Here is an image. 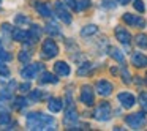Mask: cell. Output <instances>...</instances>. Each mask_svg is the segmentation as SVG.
<instances>
[{"instance_id":"obj_29","label":"cell","mask_w":147,"mask_h":131,"mask_svg":"<svg viewBox=\"0 0 147 131\" xmlns=\"http://www.w3.org/2000/svg\"><path fill=\"white\" fill-rule=\"evenodd\" d=\"M14 22H16L18 26H26V24H30V19L27 16H24V14H18Z\"/></svg>"},{"instance_id":"obj_10","label":"cell","mask_w":147,"mask_h":131,"mask_svg":"<svg viewBox=\"0 0 147 131\" xmlns=\"http://www.w3.org/2000/svg\"><path fill=\"white\" fill-rule=\"evenodd\" d=\"M117 99H119V103L122 104V107H125V109H131L134 104H136V98H134V96L131 95L130 92H122V93H119V95H117Z\"/></svg>"},{"instance_id":"obj_15","label":"cell","mask_w":147,"mask_h":131,"mask_svg":"<svg viewBox=\"0 0 147 131\" xmlns=\"http://www.w3.org/2000/svg\"><path fill=\"white\" fill-rule=\"evenodd\" d=\"M35 10L38 11V14H41L43 17H52L51 7H49L48 3H45V2H38V3H35Z\"/></svg>"},{"instance_id":"obj_39","label":"cell","mask_w":147,"mask_h":131,"mask_svg":"<svg viewBox=\"0 0 147 131\" xmlns=\"http://www.w3.org/2000/svg\"><path fill=\"white\" fill-rule=\"evenodd\" d=\"M101 5L106 7V8H115V3L111 2V0H101Z\"/></svg>"},{"instance_id":"obj_42","label":"cell","mask_w":147,"mask_h":131,"mask_svg":"<svg viewBox=\"0 0 147 131\" xmlns=\"http://www.w3.org/2000/svg\"><path fill=\"white\" fill-rule=\"evenodd\" d=\"M0 51H2V40H0Z\"/></svg>"},{"instance_id":"obj_14","label":"cell","mask_w":147,"mask_h":131,"mask_svg":"<svg viewBox=\"0 0 147 131\" xmlns=\"http://www.w3.org/2000/svg\"><path fill=\"white\" fill-rule=\"evenodd\" d=\"M54 71H55L57 76H70V73H71L70 65H68L67 62H55Z\"/></svg>"},{"instance_id":"obj_25","label":"cell","mask_w":147,"mask_h":131,"mask_svg":"<svg viewBox=\"0 0 147 131\" xmlns=\"http://www.w3.org/2000/svg\"><path fill=\"white\" fill-rule=\"evenodd\" d=\"M136 44L141 49H147V35H138L136 36Z\"/></svg>"},{"instance_id":"obj_20","label":"cell","mask_w":147,"mask_h":131,"mask_svg":"<svg viewBox=\"0 0 147 131\" xmlns=\"http://www.w3.org/2000/svg\"><path fill=\"white\" fill-rule=\"evenodd\" d=\"M96 32H98V27H96L95 24H89V26L82 27L81 35H82V36H92V35H95Z\"/></svg>"},{"instance_id":"obj_7","label":"cell","mask_w":147,"mask_h":131,"mask_svg":"<svg viewBox=\"0 0 147 131\" xmlns=\"http://www.w3.org/2000/svg\"><path fill=\"white\" fill-rule=\"evenodd\" d=\"M54 11H55V14H57V17L63 24H71V14L68 13V10L65 8V2L57 0L54 3Z\"/></svg>"},{"instance_id":"obj_22","label":"cell","mask_w":147,"mask_h":131,"mask_svg":"<svg viewBox=\"0 0 147 131\" xmlns=\"http://www.w3.org/2000/svg\"><path fill=\"white\" fill-rule=\"evenodd\" d=\"M90 70H92V63H90V62H84V63L78 68V76H86V74H89Z\"/></svg>"},{"instance_id":"obj_28","label":"cell","mask_w":147,"mask_h":131,"mask_svg":"<svg viewBox=\"0 0 147 131\" xmlns=\"http://www.w3.org/2000/svg\"><path fill=\"white\" fill-rule=\"evenodd\" d=\"M11 120V115L7 111H0V125H8Z\"/></svg>"},{"instance_id":"obj_2","label":"cell","mask_w":147,"mask_h":131,"mask_svg":"<svg viewBox=\"0 0 147 131\" xmlns=\"http://www.w3.org/2000/svg\"><path fill=\"white\" fill-rule=\"evenodd\" d=\"M111 115H112V109H111V104L108 101H101L96 106L95 112H93V117L98 122H108L111 118Z\"/></svg>"},{"instance_id":"obj_11","label":"cell","mask_w":147,"mask_h":131,"mask_svg":"<svg viewBox=\"0 0 147 131\" xmlns=\"http://www.w3.org/2000/svg\"><path fill=\"white\" fill-rule=\"evenodd\" d=\"M95 89H96V92H98V95H101V96H109V95L112 93V90H114V87H112V84L109 82V81L101 79V81H98V82H96Z\"/></svg>"},{"instance_id":"obj_38","label":"cell","mask_w":147,"mask_h":131,"mask_svg":"<svg viewBox=\"0 0 147 131\" xmlns=\"http://www.w3.org/2000/svg\"><path fill=\"white\" fill-rule=\"evenodd\" d=\"M19 90L22 93H26V92H30V84L29 82H24V84H21L19 85Z\"/></svg>"},{"instance_id":"obj_30","label":"cell","mask_w":147,"mask_h":131,"mask_svg":"<svg viewBox=\"0 0 147 131\" xmlns=\"http://www.w3.org/2000/svg\"><path fill=\"white\" fill-rule=\"evenodd\" d=\"M139 104L144 112H147V92H142L139 95Z\"/></svg>"},{"instance_id":"obj_23","label":"cell","mask_w":147,"mask_h":131,"mask_svg":"<svg viewBox=\"0 0 147 131\" xmlns=\"http://www.w3.org/2000/svg\"><path fill=\"white\" fill-rule=\"evenodd\" d=\"M46 96V93L43 92V90H30V99L32 101H41L43 98Z\"/></svg>"},{"instance_id":"obj_5","label":"cell","mask_w":147,"mask_h":131,"mask_svg":"<svg viewBox=\"0 0 147 131\" xmlns=\"http://www.w3.org/2000/svg\"><path fill=\"white\" fill-rule=\"evenodd\" d=\"M41 54H43V57H45V58H54L55 55L59 54L57 43H55L52 38L45 40V43H43V46H41Z\"/></svg>"},{"instance_id":"obj_6","label":"cell","mask_w":147,"mask_h":131,"mask_svg":"<svg viewBox=\"0 0 147 131\" xmlns=\"http://www.w3.org/2000/svg\"><path fill=\"white\" fill-rule=\"evenodd\" d=\"M63 123L65 126H68V130H78V111L74 106H70V107L65 109V115H63Z\"/></svg>"},{"instance_id":"obj_37","label":"cell","mask_w":147,"mask_h":131,"mask_svg":"<svg viewBox=\"0 0 147 131\" xmlns=\"http://www.w3.org/2000/svg\"><path fill=\"white\" fill-rule=\"evenodd\" d=\"M122 79H123V82H127V84L131 81V77H130V73H128V71L125 70V68L122 70Z\"/></svg>"},{"instance_id":"obj_3","label":"cell","mask_w":147,"mask_h":131,"mask_svg":"<svg viewBox=\"0 0 147 131\" xmlns=\"http://www.w3.org/2000/svg\"><path fill=\"white\" fill-rule=\"evenodd\" d=\"M125 123L131 128V130H141L146 126V115L142 112H136V114H130L125 117Z\"/></svg>"},{"instance_id":"obj_24","label":"cell","mask_w":147,"mask_h":131,"mask_svg":"<svg viewBox=\"0 0 147 131\" xmlns=\"http://www.w3.org/2000/svg\"><path fill=\"white\" fill-rule=\"evenodd\" d=\"M27 104H29V99L24 98V96H18V98H14V107L16 109H22V107H26Z\"/></svg>"},{"instance_id":"obj_33","label":"cell","mask_w":147,"mask_h":131,"mask_svg":"<svg viewBox=\"0 0 147 131\" xmlns=\"http://www.w3.org/2000/svg\"><path fill=\"white\" fill-rule=\"evenodd\" d=\"M133 7H134V10H138L139 13H144V11H146V7H144V2H142V0H134V2H133Z\"/></svg>"},{"instance_id":"obj_41","label":"cell","mask_w":147,"mask_h":131,"mask_svg":"<svg viewBox=\"0 0 147 131\" xmlns=\"http://www.w3.org/2000/svg\"><path fill=\"white\" fill-rule=\"evenodd\" d=\"M115 2H119L120 5H127L128 2H130V0H115Z\"/></svg>"},{"instance_id":"obj_36","label":"cell","mask_w":147,"mask_h":131,"mask_svg":"<svg viewBox=\"0 0 147 131\" xmlns=\"http://www.w3.org/2000/svg\"><path fill=\"white\" fill-rule=\"evenodd\" d=\"M10 98H11V93L8 92L7 89L0 90V99H10Z\"/></svg>"},{"instance_id":"obj_44","label":"cell","mask_w":147,"mask_h":131,"mask_svg":"<svg viewBox=\"0 0 147 131\" xmlns=\"http://www.w3.org/2000/svg\"><path fill=\"white\" fill-rule=\"evenodd\" d=\"M0 2H2V0H0Z\"/></svg>"},{"instance_id":"obj_19","label":"cell","mask_w":147,"mask_h":131,"mask_svg":"<svg viewBox=\"0 0 147 131\" xmlns=\"http://www.w3.org/2000/svg\"><path fill=\"white\" fill-rule=\"evenodd\" d=\"M40 82H41V84H57L59 82V77H55L54 74L45 71V73L41 74V77H40Z\"/></svg>"},{"instance_id":"obj_26","label":"cell","mask_w":147,"mask_h":131,"mask_svg":"<svg viewBox=\"0 0 147 131\" xmlns=\"http://www.w3.org/2000/svg\"><path fill=\"white\" fill-rule=\"evenodd\" d=\"M0 77H10V70L5 65V60L0 58Z\"/></svg>"},{"instance_id":"obj_17","label":"cell","mask_w":147,"mask_h":131,"mask_svg":"<svg viewBox=\"0 0 147 131\" xmlns=\"http://www.w3.org/2000/svg\"><path fill=\"white\" fill-rule=\"evenodd\" d=\"M62 106H63V103H62L60 98H55V96L49 98V101H48V109L52 112V114H57V112H60V111H62Z\"/></svg>"},{"instance_id":"obj_1","label":"cell","mask_w":147,"mask_h":131,"mask_svg":"<svg viewBox=\"0 0 147 131\" xmlns=\"http://www.w3.org/2000/svg\"><path fill=\"white\" fill-rule=\"evenodd\" d=\"M26 123L27 128L32 131L35 130H55L57 125H55V118L51 115H46L43 112H30L26 117Z\"/></svg>"},{"instance_id":"obj_21","label":"cell","mask_w":147,"mask_h":131,"mask_svg":"<svg viewBox=\"0 0 147 131\" xmlns=\"http://www.w3.org/2000/svg\"><path fill=\"white\" fill-rule=\"evenodd\" d=\"M109 55H111L114 60L123 63V54H122V51H119L117 48H111V49H109Z\"/></svg>"},{"instance_id":"obj_16","label":"cell","mask_w":147,"mask_h":131,"mask_svg":"<svg viewBox=\"0 0 147 131\" xmlns=\"http://www.w3.org/2000/svg\"><path fill=\"white\" fill-rule=\"evenodd\" d=\"M27 33H29V40H27V41H29V43H35L36 40L40 38V35H41V29H40V26H36V24H30Z\"/></svg>"},{"instance_id":"obj_35","label":"cell","mask_w":147,"mask_h":131,"mask_svg":"<svg viewBox=\"0 0 147 131\" xmlns=\"http://www.w3.org/2000/svg\"><path fill=\"white\" fill-rule=\"evenodd\" d=\"M78 3H79V11H82L87 7H90V0H78Z\"/></svg>"},{"instance_id":"obj_13","label":"cell","mask_w":147,"mask_h":131,"mask_svg":"<svg viewBox=\"0 0 147 131\" xmlns=\"http://www.w3.org/2000/svg\"><path fill=\"white\" fill-rule=\"evenodd\" d=\"M131 63L136 68H146L147 67V57L142 52H133L131 54Z\"/></svg>"},{"instance_id":"obj_8","label":"cell","mask_w":147,"mask_h":131,"mask_svg":"<svg viewBox=\"0 0 147 131\" xmlns=\"http://www.w3.org/2000/svg\"><path fill=\"white\" fill-rule=\"evenodd\" d=\"M122 19H123V22L128 24L130 27H136V29H144V27H146V19L138 16V14L125 13L123 16H122Z\"/></svg>"},{"instance_id":"obj_12","label":"cell","mask_w":147,"mask_h":131,"mask_svg":"<svg viewBox=\"0 0 147 131\" xmlns=\"http://www.w3.org/2000/svg\"><path fill=\"white\" fill-rule=\"evenodd\" d=\"M115 38H117L123 46H130V43H131L130 32H128L127 29H123V27H120V26L115 27Z\"/></svg>"},{"instance_id":"obj_27","label":"cell","mask_w":147,"mask_h":131,"mask_svg":"<svg viewBox=\"0 0 147 131\" xmlns=\"http://www.w3.org/2000/svg\"><path fill=\"white\" fill-rule=\"evenodd\" d=\"M18 58H19L21 63L27 65V63L30 62V52H27V51H21V52H19V55H18Z\"/></svg>"},{"instance_id":"obj_32","label":"cell","mask_w":147,"mask_h":131,"mask_svg":"<svg viewBox=\"0 0 147 131\" xmlns=\"http://www.w3.org/2000/svg\"><path fill=\"white\" fill-rule=\"evenodd\" d=\"M65 5L70 7L73 11H79V3H78V0H63Z\"/></svg>"},{"instance_id":"obj_4","label":"cell","mask_w":147,"mask_h":131,"mask_svg":"<svg viewBox=\"0 0 147 131\" xmlns=\"http://www.w3.org/2000/svg\"><path fill=\"white\" fill-rule=\"evenodd\" d=\"M45 70V65L43 63H32V65H27L26 68H22L21 70V77H24V79L30 81V79H35L36 76H38L40 71Z\"/></svg>"},{"instance_id":"obj_9","label":"cell","mask_w":147,"mask_h":131,"mask_svg":"<svg viewBox=\"0 0 147 131\" xmlns=\"http://www.w3.org/2000/svg\"><path fill=\"white\" fill-rule=\"evenodd\" d=\"M81 103H84L86 106H93L95 103V95H93V90L90 85H82L81 89Z\"/></svg>"},{"instance_id":"obj_43","label":"cell","mask_w":147,"mask_h":131,"mask_svg":"<svg viewBox=\"0 0 147 131\" xmlns=\"http://www.w3.org/2000/svg\"><path fill=\"white\" fill-rule=\"evenodd\" d=\"M0 109H2V103H0Z\"/></svg>"},{"instance_id":"obj_40","label":"cell","mask_w":147,"mask_h":131,"mask_svg":"<svg viewBox=\"0 0 147 131\" xmlns=\"http://www.w3.org/2000/svg\"><path fill=\"white\" fill-rule=\"evenodd\" d=\"M2 30H3V33H7V35L11 36V32H13V29L10 27V24H3V26H2Z\"/></svg>"},{"instance_id":"obj_34","label":"cell","mask_w":147,"mask_h":131,"mask_svg":"<svg viewBox=\"0 0 147 131\" xmlns=\"http://www.w3.org/2000/svg\"><path fill=\"white\" fill-rule=\"evenodd\" d=\"M0 58H2V60H5V62H10L11 58H13V55H11L10 52H7V51H3V49H2V51H0Z\"/></svg>"},{"instance_id":"obj_18","label":"cell","mask_w":147,"mask_h":131,"mask_svg":"<svg viewBox=\"0 0 147 131\" xmlns=\"http://www.w3.org/2000/svg\"><path fill=\"white\" fill-rule=\"evenodd\" d=\"M11 38H13L14 41L22 43V41H27V40H29V33H27L26 30L16 27V29H13V32H11Z\"/></svg>"},{"instance_id":"obj_31","label":"cell","mask_w":147,"mask_h":131,"mask_svg":"<svg viewBox=\"0 0 147 131\" xmlns=\"http://www.w3.org/2000/svg\"><path fill=\"white\" fill-rule=\"evenodd\" d=\"M46 32H48L49 35H60V30L57 29L55 24H48V26H46Z\"/></svg>"}]
</instances>
